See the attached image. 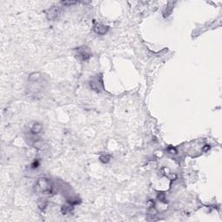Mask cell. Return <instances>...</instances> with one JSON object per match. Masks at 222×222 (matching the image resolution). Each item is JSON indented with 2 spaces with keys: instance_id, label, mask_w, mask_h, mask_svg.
<instances>
[{
  "instance_id": "7a4b0ae2",
  "label": "cell",
  "mask_w": 222,
  "mask_h": 222,
  "mask_svg": "<svg viewBox=\"0 0 222 222\" xmlns=\"http://www.w3.org/2000/svg\"><path fill=\"white\" fill-rule=\"evenodd\" d=\"M89 86L90 88L95 90V91L101 92L104 90L103 86V76L100 75H96L92 77L90 81H89Z\"/></svg>"
},
{
  "instance_id": "277c9868",
  "label": "cell",
  "mask_w": 222,
  "mask_h": 222,
  "mask_svg": "<svg viewBox=\"0 0 222 222\" xmlns=\"http://www.w3.org/2000/svg\"><path fill=\"white\" fill-rule=\"evenodd\" d=\"M94 31H95V32L97 33V34L104 35L106 34V33L108 32V27L106 26V25H104V24H103V23H96L95 26H94Z\"/></svg>"
},
{
  "instance_id": "3957f363",
  "label": "cell",
  "mask_w": 222,
  "mask_h": 222,
  "mask_svg": "<svg viewBox=\"0 0 222 222\" xmlns=\"http://www.w3.org/2000/svg\"><path fill=\"white\" fill-rule=\"evenodd\" d=\"M77 56L83 61L88 60L91 58V51L87 47H81L77 49Z\"/></svg>"
},
{
  "instance_id": "8992f818",
  "label": "cell",
  "mask_w": 222,
  "mask_h": 222,
  "mask_svg": "<svg viewBox=\"0 0 222 222\" xmlns=\"http://www.w3.org/2000/svg\"><path fill=\"white\" fill-rule=\"evenodd\" d=\"M42 129L43 127L40 123H35L31 128V133L33 134V135H37V134H38L39 133H41Z\"/></svg>"
},
{
  "instance_id": "30bf717a",
  "label": "cell",
  "mask_w": 222,
  "mask_h": 222,
  "mask_svg": "<svg viewBox=\"0 0 222 222\" xmlns=\"http://www.w3.org/2000/svg\"><path fill=\"white\" fill-rule=\"evenodd\" d=\"M77 1H63L61 2L62 4H68V5H70V4H77Z\"/></svg>"
},
{
  "instance_id": "9c48e42d",
  "label": "cell",
  "mask_w": 222,
  "mask_h": 222,
  "mask_svg": "<svg viewBox=\"0 0 222 222\" xmlns=\"http://www.w3.org/2000/svg\"><path fill=\"white\" fill-rule=\"evenodd\" d=\"M110 159L111 156L109 154H103L102 156L100 157V160H101L102 162H103V163H108V161H110Z\"/></svg>"
},
{
  "instance_id": "ba28073f",
  "label": "cell",
  "mask_w": 222,
  "mask_h": 222,
  "mask_svg": "<svg viewBox=\"0 0 222 222\" xmlns=\"http://www.w3.org/2000/svg\"><path fill=\"white\" fill-rule=\"evenodd\" d=\"M40 77H41V75L39 73H33V74H31V76H30L29 80L31 83H34V82H38L40 79Z\"/></svg>"
},
{
  "instance_id": "6da1fadb",
  "label": "cell",
  "mask_w": 222,
  "mask_h": 222,
  "mask_svg": "<svg viewBox=\"0 0 222 222\" xmlns=\"http://www.w3.org/2000/svg\"><path fill=\"white\" fill-rule=\"evenodd\" d=\"M34 191L37 194H45V195L52 194L53 186H52V183H51L50 179L45 178V177L39 178L35 184Z\"/></svg>"
},
{
  "instance_id": "5b68a950",
  "label": "cell",
  "mask_w": 222,
  "mask_h": 222,
  "mask_svg": "<svg viewBox=\"0 0 222 222\" xmlns=\"http://www.w3.org/2000/svg\"><path fill=\"white\" fill-rule=\"evenodd\" d=\"M59 15H60V9L58 7L50 8V10L48 11V13H47L48 18H50V20L57 19Z\"/></svg>"
},
{
  "instance_id": "52a82bcc",
  "label": "cell",
  "mask_w": 222,
  "mask_h": 222,
  "mask_svg": "<svg viewBox=\"0 0 222 222\" xmlns=\"http://www.w3.org/2000/svg\"><path fill=\"white\" fill-rule=\"evenodd\" d=\"M73 210V205H71V204H69V203H68V204H66V205H63V207H62V214H69L71 211Z\"/></svg>"
}]
</instances>
